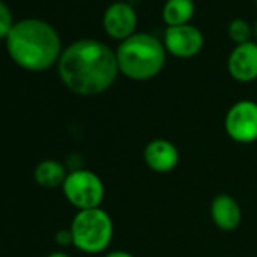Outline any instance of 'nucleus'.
<instances>
[{"mask_svg": "<svg viewBox=\"0 0 257 257\" xmlns=\"http://www.w3.org/2000/svg\"><path fill=\"white\" fill-rule=\"evenodd\" d=\"M73 245L83 252L104 251L113 236V222L109 213L100 207L79 210L71 222Z\"/></svg>", "mask_w": 257, "mask_h": 257, "instance_id": "nucleus-4", "label": "nucleus"}, {"mask_svg": "<svg viewBox=\"0 0 257 257\" xmlns=\"http://www.w3.org/2000/svg\"><path fill=\"white\" fill-rule=\"evenodd\" d=\"M227 135L242 144L257 140V103L252 100H240L234 103L225 115Z\"/></svg>", "mask_w": 257, "mask_h": 257, "instance_id": "nucleus-6", "label": "nucleus"}, {"mask_svg": "<svg viewBox=\"0 0 257 257\" xmlns=\"http://www.w3.org/2000/svg\"><path fill=\"white\" fill-rule=\"evenodd\" d=\"M177 147L167 140H155L144 150V161L156 173H170L179 164Z\"/></svg>", "mask_w": 257, "mask_h": 257, "instance_id": "nucleus-10", "label": "nucleus"}, {"mask_svg": "<svg viewBox=\"0 0 257 257\" xmlns=\"http://www.w3.org/2000/svg\"><path fill=\"white\" fill-rule=\"evenodd\" d=\"M252 35L255 37V41H257V20H255V23L252 26Z\"/></svg>", "mask_w": 257, "mask_h": 257, "instance_id": "nucleus-19", "label": "nucleus"}, {"mask_svg": "<svg viewBox=\"0 0 257 257\" xmlns=\"http://www.w3.org/2000/svg\"><path fill=\"white\" fill-rule=\"evenodd\" d=\"M138 14L127 2H115L109 5L103 16V28L106 34L118 41H124L137 34Z\"/></svg>", "mask_w": 257, "mask_h": 257, "instance_id": "nucleus-8", "label": "nucleus"}, {"mask_svg": "<svg viewBox=\"0 0 257 257\" xmlns=\"http://www.w3.org/2000/svg\"><path fill=\"white\" fill-rule=\"evenodd\" d=\"M8 50L23 68L41 71L59 61L61 40L50 25L41 20H25L10 31Z\"/></svg>", "mask_w": 257, "mask_h": 257, "instance_id": "nucleus-2", "label": "nucleus"}, {"mask_svg": "<svg viewBox=\"0 0 257 257\" xmlns=\"http://www.w3.org/2000/svg\"><path fill=\"white\" fill-rule=\"evenodd\" d=\"M255 5H257V0H255Z\"/></svg>", "mask_w": 257, "mask_h": 257, "instance_id": "nucleus-20", "label": "nucleus"}, {"mask_svg": "<svg viewBox=\"0 0 257 257\" xmlns=\"http://www.w3.org/2000/svg\"><path fill=\"white\" fill-rule=\"evenodd\" d=\"M47 257H70L67 252H62V251H55V252H50Z\"/></svg>", "mask_w": 257, "mask_h": 257, "instance_id": "nucleus-18", "label": "nucleus"}, {"mask_svg": "<svg viewBox=\"0 0 257 257\" xmlns=\"http://www.w3.org/2000/svg\"><path fill=\"white\" fill-rule=\"evenodd\" d=\"M164 46L167 53H171L180 59H188L201 52L204 46V37L203 32L191 23L182 26H168L164 34Z\"/></svg>", "mask_w": 257, "mask_h": 257, "instance_id": "nucleus-7", "label": "nucleus"}, {"mask_svg": "<svg viewBox=\"0 0 257 257\" xmlns=\"http://www.w3.org/2000/svg\"><path fill=\"white\" fill-rule=\"evenodd\" d=\"M62 191L68 203L77 210L100 207L104 198V185L101 179L89 170H74L68 173Z\"/></svg>", "mask_w": 257, "mask_h": 257, "instance_id": "nucleus-5", "label": "nucleus"}, {"mask_svg": "<svg viewBox=\"0 0 257 257\" xmlns=\"http://www.w3.org/2000/svg\"><path fill=\"white\" fill-rule=\"evenodd\" d=\"M55 240H56V243L61 245V246L73 245V234H71V230H70V228H62V230H59V231L55 234Z\"/></svg>", "mask_w": 257, "mask_h": 257, "instance_id": "nucleus-16", "label": "nucleus"}, {"mask_svg": "<svg viewBox=\"0 0 257 257\" xmlns=\"http://www.w3.org/2000/svg\"><path fill=\"white\" fill-rule=\"evenodd\" d=\"M228 37L233 43L237 44H243L251 41V35H252V28L249 26V23L243 19H234L228 23L227 28Z\"/></svg>", "mask_w": 257, "mask_h": 257, "instance_id": "nucleus-14", "label": "nucleus"}, {"mask_svg": "<svg viewBox=\"0 0 257 257\" xmlns=\"http://www.w3.org/2000/svg\"><path fill=\"white\" fill-rule=\"evenodd\" d=\"M67 176H68V173H67L65 167L55 159L41 161L34 171L35 182L41 188H46V189H55L58 186H62Z\"/></svg>", "mask_w": 257, "mask_h": 257, "instance_id": "nucleus-12", "label": "nucleus"}, {"mask_svg": "<svg viewBox=\"0 0 257 257\" xmlns=\"http://www.w3.org/2000/svg\"><path fill=\"white\" fill-rule=\"evenodd\" d=\"M210 215L213 222L225 231L234 230L242 219V212L237 201L227 194H221L213 198L210 206Z\"/></svg>", "mask_w": 257, "mask_h": 257, "instance_id": "nucleus-11", "label": "nucleus"}, {"mask_svg": "<svg viewBox=\"0 0 257 257\" xmlns=\"http://www.w3.org/2000/svg\"><path fill=\"white\" fill-rule=\"evenodd\" d=\"M58 70L64 85L80 95L104 92L119 73L115 52L97 40L73 43L62 52Z\"/></svg>", "mask_w": 257, "mask_h": 257, "instance_id": "nucleus-1", "label": "nucleus"}, {"mask_svg": "<svg viewBox=\"0 0 257 257\" xmlns=\"http://www.w3.org/2000/svg\"><path fill=\"white\" fill-rule=\"evenodd\" d=\"M115 55L119 73L132 80L156 77L167 61L164 43L147 32H137L121 41Z\"/></svg>", "mask_w": 257, "mask_h": 257, "instance_id": "nucleus-3", "label": "nucleus"}, {"mask_svg": "<svg viewBox=\"0 0 257 257\" xmlns=\"http://www.w3.org/2000/svg\"><path fill=\"white\" fill-rule=\"evenodd\" d=\"M195 14L194 0H167L162 8V19L167 26L188 25Z\"/></svg>", "mask_w": 257, "mask_h": 257, "instance_id": "nucleus-13", "label": "nucleus"}, {"mask_svg": "<svg viewBox=\"0 0 257 257\" xmlns=\"http://www.w3.org/2000/svg\"><path fill=\"white\" fill-rule=\"evenodd\" d=\"M106 257H135V255H132L131 252H127V251H112Z\"/></svg>", "mask_w": 257, "mask_h": 257, "instance_id": "nucleus-17", "label": "nucleus"}, {"mask_svg": "<svg viewBox=\"0 0 257 257\" xmlns=\"http://www.w3.org/2000/svg\"><path fill=\"white\" fill-rule=\"evenodd\" d=\"M227 70L237 82H252L257 79V43L237 44L228 55Z\"/></svg>", "mask_w": 257, "mask_h": 257, "instance_id": "nucleus-9", "label": "nucleus"}, {"mask_svg": "<svg viewBox=\"0 0 257 257\" xmlns=\"http://www.w3.org/2000/svg\"><path fill=\"white\" fill-rule=\"evenodd\" d=\"M11 29H13V26H11V13L2 2H0V38L8 37Z\"/></svg>", "mask_w": 257, "mask_h": 257, "instance_id": "nucleus-15", "label": "nucleus"}]
</instances>
